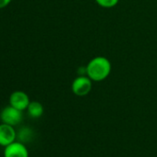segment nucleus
Instances as JSON below:
<instances>
[{
	"label": "nucleus",
	"mask_w": 157,
	"mask_h": 157,
	"mask_svg": "<svg viewBox=\"0 0 157 157\" xmlns=\"http://www.w3.org/2000/svg\"><path fill=\"white\" fill-rule=\"evenodd\" d=\"M87 76L95 82H101L108 77L111 73L112 65L110 61L104 56L93 58L86 65Z\"/></svg>",
	"instance_id": "1"
},
{
	"label": "nucleus",
	"mask_w": 157,
	"mask_h": 157,
	"mask_svg": "<svg viewBox=\"0 0 157 157\" xmlns=\"http://www.w3.org/2000/svg\"><path fill=\"white\" fill-rule=\"evenodd\" d=\"M0 120L3 123L11 125L14 127L21 122L22 111L19 110L9 105L2 109V111L0 113Z\"/></svg>",
	"instance_id": "2"
},
{
	"label": "nucleus",
	"mask_w": 157,
	"mask_h": 157,
	"mask_svg": "<svg viewBox=\"0 0 157 157\" xmlns=\"http://www.w3.org/2000/svg\"><path fill=\"white\" fill-rule=\"evenodd\" d=\"M92 80L85 75H80L75 78L71 85L72 92L78 97H84L92 90Z\"/></svg>",
	"instance_id": "3"
},
{
	"label": "nucleus",
	"mask_w": 157,
	"mask_h": 157,
	"mask_svg": "<svg viewBox=\"0 0 157 157\" xmlns=\"http://www.w3.org/2000/svg\"><path fill=\"white\" fill-rule=\"evenodd\" d=\"M30 103L28 95L23 91H15L9 97V105L21 111L27 109Z\"/></svg>",
	"instance_id": "4"
},
{
	"label": "nucleus",
	"mask_w": 157,
	"mask_h": 157,
	"mask_svg": "<svg viewBox=\"0 0 157 157\" xmlns=\"http://www.w3.org/2000/svg\"><path fill=\"white\" fill-rule=\"evenodd\" d=\"M16 136V131L13 126L5 123L0 124V146H8L15 142Z\"/></svg>",
	"instance_id": "5"
},
{
	"label": "nucleus",
	"mask_w": 157,
	"mask_h": 157,
	"mask_svg": "<svg viewBox=\"0 0 157 157\" xmlns=\"http://www.w3.org/2000/svg\"><path fill=\"white\" fill-rule=\"evenodd\" d=\"M4 157H29V152L22 143L14 142L5 147Z\"/></svg>",
	"instance_id": "6"
},
{
	"label": "nucleus",
	"mask_w": 157,
	"mask_h": 157,
	"mask_svg": "<svg viewBox=\"0 0 157 157\" xmlns=\"http://www.w3.org/2000/svg\"><path fill=\"white\" fill-rule=\"evenodd\" d=\"M29 115L31 118L37 119L40 118L43 114V105L38 101H31L27 109Z\"/></svg>",
	"instance_id": "7"
},
{
	"label": "nucleus",
	"mask_w": 157,
	"mask_h": 157,
	"mask_svg": "<svg viewBox=\"0 0 157 157\" xmlns=\"http://www.w3.org/2000/svg\"><path fill=\"white\" fill-rule=\"evenodd\" d=\"M95 2L102 7L111 8L116 6L118 4L119 0H95Z\"/></svg>",
	"instance_id": "8"
},
{
	"label": "nucleus",
	"mask_w": 157,
	"mask_h": 157,
	"mask_svg": "<svg viewBox=\"0 0 157 157\" xmlns=\"http://www.w3.org/2000/svg\"><path fill=\"white\" fill-rule=\"evenodd\" d=\"M12 0H0V9L5 8L6 6H7Z\"/></svg>",
	"instance_id": "9"
}]
</instances>
